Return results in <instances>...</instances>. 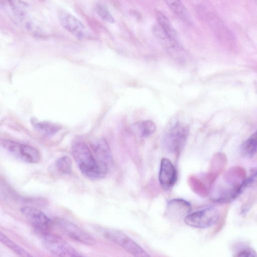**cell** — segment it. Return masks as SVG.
I'll return each instance as SVG.
<instances>
[{"mask_svg":"<svg viewBox=\"0 0 257 257\" xmlns=\"http://www.w3.org/2000/svg\"><path fill=\"white\" fill-rule=\"evenodd\" d=\"M72 152L80 171L85 177L96 180L106 176L109 167L99 162L83 141L73 143Z\"/></svg>","mask_w":257,"mask_h":257,"instance_id":"6da1fadb","label":"cell"},{"mask_svg":"<svg viewBox=\"0 0 257 257\" xmlns=\"http://www.w3.org/2000/svg\"><path fill=\"white\" fill-rule=\"evenodd\" d=\"M45 247L53 254L58 256H82L70 244L61 237L49 232L41 234Z\"/></svg>","mask_w":257,"mask_h":257,"instance_id":"7a4b0ae2","label":"cell"},{"mask_svg":"<svg viewBox=\"0 0 257 257\" xmlns=\"http://www.w3.org/2000/svg\"><path fill=\"white\" fill-rule=\"evenodd\" d=\"M104 236L123 248L134 256L147 257L150 255L137 243L124 232L114 229H107L103 231Z\"/></svg>","mask_w":257,"mask_h":257,"instance_id":"3957f363","label":"cell"},{"mask_svg":"<svg viewBox=\"0 0 257 257\" xmlns=\"http://www.w3.org/2000/svg\"><path fill=\"white\" fill-rule=\"evenodd\" d=\"M2 144L8 153L25 162L35 164L41 160L39 151L31 145L11 140H4Z\"/></svg>","mask_w":257,"mask_h":257,"instance_id":"277c9868","label":"cell"},{"mask_svg":"<svg viewBox=\"0 0 257 257\" xmlns=\"http://www.w3.org/2000/svg\"><path fill=\"white\" fill-rule=\"evenodd\" d=\"M189 129L186 125L177 122L166 134L163 141L165 149L171 153L179 152L185 145Z\"/></svg>","mask_w":257,"mask_h":257,"instance_id":"5b68a950","label":"cell"},{"mask_svg":"<svg viewBox=\"0 0 257 257\" xmlns=\"http://www.w3.org/2000/svg\"><path fill=\"white\" fill-rule=\"evenodd\" d=\"M219 217L218 210L214 207H208L189 214L184 220L190 226L205 228L215 224Z\"/></svg>","mask_w":257,"mask_h":257,"instance_id":"8992f818","label":"cell"},{"mask_svg":"<svg viewBox=\"0 0 257 257\" xmlns=\"http://www.w3.org/2000/svg\"><path fill=\"white\" fill-rule=\"evenodd\" d=\"M23 216L41 234L49 232L52 222L43 212L31 206H23L21 208Z\"/></svg>","mask_w":257,"mask_h":257,"instance_id":"52a82bcc","label":"cell"},{"mask_svg":"<svg viewBox=\"0 0 257 257\" xmlns=\"http://www.w3.org/2000/svg\"><path fill=\"white\" fill-rule=\"evenodd\" d=\"M56 223L60 230L71 238L89 245L96 243V240L92 236L73 222L65 219L59 218L56 220Z\"/></svg>","mask_w":257,"mask_h":257,"instance_id":"ba28073f","label":"cell"},{"mask_svg":"<svg viewBox=\"0 0 257 257\" xmlns=\"http://www.w3.org/2000/svg\"><path fill=\"white\" fill-rule=\"evenodd\" d=\"M59 23L68 32L79 39L86 38L89 33L86 28L75 17L68 12L60 11L58 14Z\"/></svg>","mask_w":257,"mask_h":257,"instance_id":"9c48e42d","label":"cell"},{"mask_svg":"<svg viewBox=\"0 0 257 257\" xmlns=\"http://www.w3.org/2000/svg\"><path fill=\"white\" fill-rule=\"evenodd\" d=\"M191 205L187 201L182 199H173L169 201L166 206V215L173 220H180L185 218L191 211Z\"/></svg>","mask_w":257,"mask_h":257,"instance_id":"30bf717a","label":"cell"},{"mask_svg":"<svg viewBox=\"0 0 257 257\" xmlns=\"http://www.w3.org/2000/svg\"><path fill=\"white\" fill-rule=\"evenodd\" d=\"M177 178V171L172 163L167 158H163L159 174V180L162 187L165 190L171 189L175 184Z\"/></svg>","mask_w":257,"mask_h":257,"instance_id":"8fae6325","label":"cell"},{"mask_svg":"<svg viewBox=\"0 0 257 257\" xmlns=\"http://www.w3.org/2000/svg\"><path fill=\"white\" fill-rule=\"evenodd\" d=\"M91 148L97 159L109 167L112 163V158L110 148L103 138L95 140L91 144Z\"/></svg>","mask_w":257,"mask_h":257,"instance_id":"7c38bea8","label":"cell"},{"mask_svg":"<svg viewBox=\"0 0 257 257\" xmlns=\"http://www.w3.org/2000/svg\"><path fill=\"white\" fill-rule=\"evenodd\" d=\"M207 17L211 28L218 37L228 40L233 39L232 32L219 17L213 13L208 14Z\"/></svg>","mask_w":257,"mask_h":257,"instance_id":"4fadbf2b","label":"cell"},{"mask_svg":"<svg viewBox=\"0 0 257 257\" xmlns=\"http://www.w3.org/2000/svg\"><path fill=\"white\" fill-rule=\"evenodd\" d=\"M152 31L158 41L168 50L171 51L180 50L181 48L177 40L167 34L158 25H155Z\"/></svg>","mask_w":257,"mask_h":257,"instance_id":"5bb4252c","label":"cell"},{"mask_svg":"<svg viewBox=\"0 0 257 257\" xmlns=\"http://www.w3.org/2000/svg\"><path fill=\"white\" fill-rule=\"evenodd\" d=\"M169 8L181 20L191 23L190 16L181 0H164Z\"/></svg>","mask_w":257,"mask_h":257,"instance_id":"9a60e30c","label":"cell"},{"mask_svg":"<svg viewBox=\"0 0 257 257\" xmlns=\"http://www.w3.org/2000/svg\"><path fill=\"white\" fill-rule=\"evenodd\" d=\"M241 153L245 157H252L257 153V131L241 145Z\"/></svg>","mask_w":257,"mask_h":257,"instance_id":"2e32d148","label":"cell"},{"mask_svg":"<svg viewBox=\"0 0 257 257\" xmlns=\"http://www.w3.org/2000/svg\"><path fill=\"white\" fill-rule=\"evenodd\" d=\"M156 18L159 25L169 36L177 40V33L168 18L161 12H156Z\"/></svg>","mask_w":257,"mask_h":257,"instance_id":"e0dca14e","label":"cell"},{"mask_svg":"<svg viewBox=\"0 0 257 257\" xmlns=\"http://www.w3.org/2000/svg\"><path fill=\"white\" fill-rule=\"evenodd\" d=\"M0 240L3 244H5L7 247L10 248L11 250L14 251L16 253L20 256H32V255L30 254L28 252L16 244L2 232H1L0 233Z\"/></svg>","mask_w":257,"mask_h":257,"instance_id":"ac0fdd59","label":"cell"},{"mask_svg":"<svg viewBox=\"0 0 257 257\" xmlns=\"http://www.w3.org/2000/svg\"><path fill=\"white\" fill-rule=\"evenodd\" d=\"M33 125L38 131L45 135L52 136L58 132L60 127L49 122H33Z\"/></svg>","mask_w":257,"mask_h":257,"instance_id":"d6986e66","label":"cell"},{"mask_svg":"<svg viewBox=\"0 0 257 257\" xmlns=\"http://www.w3.org/2000/svg\"><path fill=\"white\" fill-rule=\"evenodd\" d=\"M56 167L58 172L63 175H69L72 172V161L68 156L59 158L56 162Z\"/></svg>","mask_w":257,"mask_h":257,"instance_id":"ffe728a7","label":"cell"},{"mask_svg":"<svg viewBox=\"0 0 257 257\" xmlns=\"http://www.w3.org/2000/svg\"><path fill=\"white\" fill-rule=\"evenodd\" d=\"M257 183V169H253L248 177L245 178L239 185L237 192L239 195L247 188L250 187Z\"/></svg>","mask_w":257,"mask_h":257,"instance_id":"44dd1931","label":"cell"},{"mask_svg":"<svg viewBox=\"0 0 257 257\" xmlns=\"http://www.w3.org/2000/svg\"><path fill=\"white\" fill-rule=\"evenodd\" d=\"M139 129L143 137H148L153 134L156 130L155 124L151 120H145L139 123Z\"/></svg>","mask_w":257,"mask_h":257,"instance_id":"7402d4cb","label":"cell"},{"mask_svg":"<svg viewBox=\"0 0 257 257\" xmlns=\"http://www.w3.org/2000/svg\"><path fill=\"white\" fill-rule=\"evenodd\" d=\"M95 11L99 17L104 21L111 24L114 23L115 20L112 15L103 5L97 4L95 8Z\"/></svg>","mask_w":257,"mask_h":257,"instance_id":"603a6c76","label":"cell"},{"mask_svg":"<svg viewBox=\"0 0 257 257\" xmlns=\"http://www.w3.org/2000/svg\"><path fill=\"white\" fill-rule=\"evenodd\" d=\"M236 255L237 256L253 257L257 256V254L252 249L246 248L241 250Z\"/></svg>","mask_w":257,"mask_h":257,"instance_id":"cb8c5ba5","label":"cell"},{"mask_svg":"<svg viewBox=\"0 0 257 257\" xmlns=\"http://www.w3.org/2000/svg\"><path fill=\"white\" fill-rule=\"evenodd\" d=\"M253 1L254 2L255 4L257 6V0H253Z\"/></svg>","mask_w":257,"mask_h":257,"instance_id":"d4e9b609","label":"cell"}]
</instances>
